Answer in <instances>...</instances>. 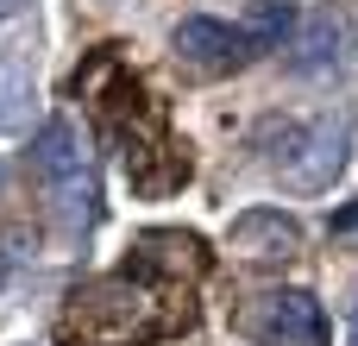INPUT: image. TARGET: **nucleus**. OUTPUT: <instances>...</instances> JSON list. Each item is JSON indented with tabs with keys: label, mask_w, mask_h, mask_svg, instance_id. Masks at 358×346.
Instances as JSON below:
<instances>
[{
	"label": "nucleus",
	"mask_w": 358,
	"mask_h": 346,
	"mask_svg": "<svg viewBox=\"0 0 358 346\" xmlns=\"http://www.w3.org/2000/svg\"><path fill=\"white\" fill-rule=\"evenodd\" d=\"M170 44H176V57H189L195 69H233V63L252 57V44L239 38V25H220V19H201V13H189V19L170 32Z\"/></svg>",
	"instance_id": "nucleus-5"
},
{
	"label": "nucleus",
	"mask_w": 358,
	"mask_h": 346,
	"mask_svg": "<svg viewBox=\"0 0 358 346\" xmlns=\"http://www.w3.org/2000/svg\"><path fill=\"white\" fill-rule=\"evenodd\" d=\"M334 233H346V240H358V202H352V208H340V214H334Z\"/></svg>",
	"instance_id": "nucleus-9"
},
{
	"label": "nucleus",
	"mask_w": 358,
	"mask_h": 346,
	"mask_svg": "<svg viewBox=\"0 0 358 346\" xmlns=\"http://www.w3.org/2000/svg\"><path fill=\"white\" fill-rule=\"evenodd\" d=\"M289 32H296V0H252L245 19H239V38L252 44V57L271 50V44H283Z\"/></svg>",
	"instance_id": "nucleus-6"
},
{
	"label": "nucleus",
	"mask_w": 358,
	"mask_h": 346,
	"mask_svg": "<svg viewBox=\"0 0 358 346\" xmlns=\"http://www.w3.org/2000/svg\"><path fill=\"white\" fill-rule=\"evenodd\" d=\"M264 145H271V170H277L296 195H321V189H334V177L346 170V151H352V120H346V113L271 120Z\"/></svg>",
	"instance_id": "nucleus-1"
},
{
	"label": "nucleus",
	"mask_w": 358,
	"mask_h": 346,
	"mask_svg": "<svg viewBox=\"0 0 358 346\" xmlns=\"http://www.w3.org/2000/svg\"><path fill=\"white\" fill-rule=\"evenodd\" d=\"M31 164L44 177V189L57 195V208L69 221H88V164H82V132L69 120H44L31 139Z\"/></svg>",
	"instance_id": "nucleus-2"
},
{
	"label": "nucleus",
	"mask_w": 358,
	"mask_h": 346,
	"mask_svg": "<svg viewBox=\"0 0 358 346\" xmlns=\"http://www.w3.org/2000/svg\"><path fill=\"white\" fill-rule=\"evenodd\" d=\"M227 246L245 258V265H289L302 252V221L283 214V208H245L227 233Z\"/></svg>",
	"instance_id": "nucleus-4"
},
{
	"label": "nucleus",
	"mask_w": 358,
	"mask_h": 346,
	"mask_svg": "<svg viewBox=\"0 0 358 346\" xmlns=\"http://www.w3.org/2000/svg\"><path fill=\"white\" fill-rule=\"evenodd\" d=\"M0 189H6V158H0Z\"/></svg>",
	"instance_id": "nucleus-12"
},
{
	"label": "nucleus",
	"mask_w": 358,
	"mask_h": 346,
	"mask_svg": "<svg viewBox=\"0 0 358 346\" xmlns=\"http://www.w3.org/2000/svg\"><path fill=\"white\" fill-rule=\"evenodd\" d=\"M31 101H38V95H31V69L0 50V132H25Z\"/></svg>",
	"instance_id": "nucleus-7"
},
{
	"label": "nucleus",
	"mask_w": 358,
	"mask_h": 346,
	"mask_svg": "<svg viewBox=\"0 0 358 346\" xmlns=\"http://www.w3.org/2000/svg\"><path fill=\"white\" fill-rule=\"evenodd\" d=\"M302 76H315V69H327V63H340V19L334 13H321V19H308V32H302V44H296V57H289Z\"/></svg>",
	"instance_id": "nucleus-8"
},
{
	"label": "nucleus",
	"mask_w": 358,
	"mask_h": 346,
	"mask_svg": "<svg viewBox=\"0 0 358 346\" xmlns=\"http://www.w3.org/2000/svg\"><path fill=\"white\" fill-rule=\"evenodd\" d=\"M346 346H358V290H352V303H346Z\"/></svg>",
	"instance_id": "nucleus-10"
},
{
	"label": "nucleus",
	"mask_w": 358,
	"mask_h": 346,
	"mask_svg": "<svg viewBox=\"0 0 358 346\" xmlns=\"http://www.w3.org/2000/svg\"><path fill=\"white\" fill-rule=\"evenodd\" d=\"M19 6H25V0H0V19H13V13H19Z\"/></svg>",
	"instance_id": "nucleus-11"
},
{
	"label": "nucleus",
	"mask_w": 358,
	"mask_h": 346,
	"mask_svg": "<svg viewBox=\"0 0 358 346\" xmlns=\"http://www.w3.org/2000/svg\"><path fill=\"white\" fill-rule=\"evenodd\" d=\"M252 334L271 346H327V309L308 290H271L252 315Z\"/></svg>",
	"instance_id": "nucleus-3"
}]
</instances>
